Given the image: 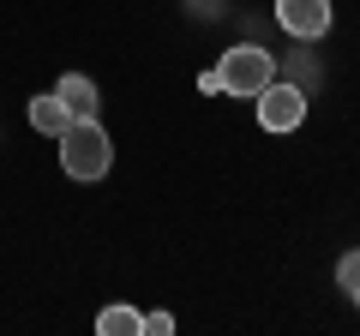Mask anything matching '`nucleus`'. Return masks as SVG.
<instances>
[{
    "label": "nucleus",
    "instance_id": "obj_1",
    "mask_svg": "<svg viewBox=\"0 0 360 336\" xmlns=\"http://www.w3.org/2000/svg\"><path fill=\"white\" fill-rule=\"evenodd\" d=\"M60 168L72 174V181H103L108 168H115V144H108L103 120H66L60 132Z\"/></svg>",
    "mask_w": 360,
    "mask_h": 336
},
{
    "label": "nucleus",
    "instance_id": "obj_2",
    "mask_svg": "<svg viewBox=\"0 0 360 336\" xmlns=\"http://www.w3.org/2000/svg\"><path fill=\"white\" fill-rule=\"evenodd\" d=\"M217 78H222V91H229V96H246V103H252L270 78H276V54L258 49V42H234V49L222 54Z\"/></svg>",
    "mask_w": 360,
    "mask_h": 336
},
{
    "label": "nucleus",
    "instance_id": "obj_3",
    "mask_svg": "<svg viewBox=\"0 0 360 336\" xmlns=\"http://www.w3.org/2000/svg\"><path fill=\"white\" fill-rule=\"evenodd\" d=\"M252 103H258V127L264 132H295L300 120H307V91H300V84H276V78H270Z\"/></svg>",
    "mask_w": 360,
    "mask_h": 336
},
{
    "label": "nucleus",
    "instance_id": "obj_4",
    "mask_svg": "<svg viewBox=\"0 0 360 336\" xmlns=\"http://www.w3.org/2000/svg\"><path fill=\"white\" fill-rule=\"evenodd\" d=\"M276 25L295 42H319L330 30V0H276Z\"/></svg>",
    "mask_w": 360,
    "mask_h": 336
},
{
    "label": "nucleus",
    "instance_id": "obj_5",
    "mask_svg": "<svg viewBox=\"0 0 360 336\" xmlns=\"http://www.w3.org/2000/svg\"><path fill=\"white\" fill-rule=\"evenodd\" d=\"M54 96H60V108H66L72 120H90V115H96V84H90L84 72H66L60 84H54Z\"/></svg>",
    "mask_w": 360,
    "mask_h": 336
},
{
    "label": "nucleus",
    "instance_id": "obj_6",
    "mask_svg": "<svg viewBox=\"0 0 360 336\" xmlns=\"http://www.w3.org/2000/svg\"><path fill=\"white\" fill-rule=\"evenodd\" d=\"M66 120H72V115L60 108V96H54V91L30 96V127H37V132H49V138H60V132H66Z\"/></svg>",
    "mask_w": 360,
    "mask_h": 336
},
{
    "label": "nucleus",
    "instance_id": "obj_7",
    "mask_svg": "<svg viewBox=\"0 0 360 336\" xmlns=\"http://www.w3.org/2000/svg\"><path fill=\"white\" fill-rule=\"evenodd\" d=\"M96 330H103V336H139V330H144V312H132V306H103Z\"/></svg>",
    "mask_w": 360,
    "mask_h": 336
},
{
    "label": "nucleus",
    "instance_id": "obj_8",
    "mask_svg": "<svg viewBox=\"0 0 360 336\" xmlns=\"http://www.w3.org/2000/svg\"><path fill=\"white\" fill-rule=\"evenodd\" d=\"M336 288H342V295H360V246L342 252V264H336Z\"/></svg>",
    "mask_w": 360,
    "mask_h": 336
},
{
    "label": "nucleus",
    "instance_id": "obj_9",
    "mask_svg": "<svg viewBox=\"0 0 360 336\" xmlns=\"http://www.w3.org/2000/svg\"><path fill=\"white\" fill-rule=\"evenodd\" d=\"M144 330H150V336H168V330H174V318H168V312H144Z\"/></svg>",
    "mask_w": 360,
    "mask_h": 336
}]
</instances>
